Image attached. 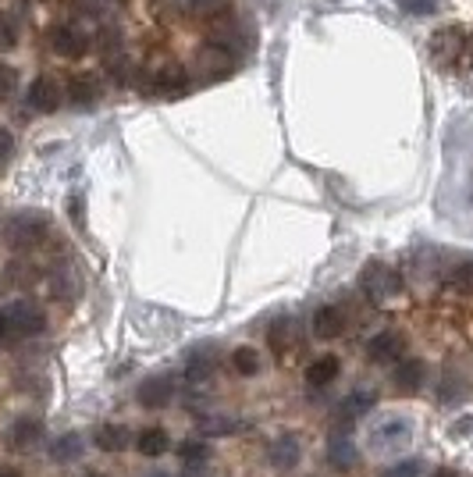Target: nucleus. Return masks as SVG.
<instances>
[{
	"instance_id": "473e14b6",
	"label": "nucleus",
	"mask_w": 473,
	"mask_h": 477,
	"mask_svg": "<svg viewBox=\"0 0 473 477\" xmlns=\"http://www.w3.org/2000/svg\"><path fill=\"white\" fill-rule=\"evenodd\" d=\"M402 12H409V15H430L434 12V0H402Z\"/></svg>"
},
{
	"instance_id": "9b49d317",
	"label": "nucleus",
	"mask_w": 473,
	"mask_h": 477,
	"mask_svg": "<svg viewBox=\"0 0 473 477\" xmlns=\"http://www.w3.org/2000/svg\"><path fill=\"white\" fill-rule=\"evenodd\" d=\"M314 335L317 339H338V335H345V310L342 307H321L314 314Z\"/></svg>"
},
{
	"instance_id": "f3484780",
	"label": "nucleus",
	"mask_w": 473,
	"mask_h": 477,
	"mask_svg": "<svg viewBox=\"0 0 473 477\" xmlns=\"http://www.w3.org/2000/svg\"><path fill=\"white\" fill-rule=\"evenodd\" d=\"M328 459H331V466H353L356 463V442L349 438V431L342 427V431H335L331 438H328Z\"/></svg>"
},
{
	"instance_id": "aec40b11",
	"label": "nucleus",
	"mask_w": 473,
	"mask_h": 477,
	"mask_svg": "<svg viewBox=\"0 0 473 477\" xmlns=\"http://www.w3.org/2000/svg\"><path fill=\"white\" fill-rule=\"evenodd\" d=\"M213 374V356H210V349H192L189 356H185V381H206Z\"/></svg>"
},
{
	"instance_id": "393cba45",
	"label": "nucleus",
	"mask_w": 473,
	"mask_h": 477,
	"mask_svg": "<svg viewBox=\"0 0 473 477\" xmlns=\"http://www.w3.org/2000/svg\"><path fill=\"white\" fill-rule=\"evenodd\" d=\"M50 456H54L58 463H72V459H79V456H82V434H61V438L54 442Z\"/></svg>"
},
{
	"instance_id": "423d86ee",
	"label": "nucleus",
	"mask_w": 473,
	"mask_h": 477,
	"mask_svg": "<svg viewBox=\"0 0 473 477\" xmlns=\"http://www.w3.org/2000/svg\"><path fill=\"white\" fill-rule=\"evenodd\" d=\"M231 65H235V58H231L228 51H221V47H206V51L196 58V68H199V79H203V82H213V79L231 75Z\"/></svg>"
},
{
	"instance_id": "e433bc0d",
	"label": "nucleus",
	"mask_w": 473,
	"mask_h": 477,
	"mask_svg": "<svg viewBox=\"0 0 473 477\" xmlns=\"http://www.w3.org/2000/svg\"><path fill=\"white\" fill-rule=\"evenodd\" d=\"M185 477H206V470H203V466H189Z\"/></svg>"
},
{
	"instance_id": "1a4fd4ad",
	"label": "nucleus",
	"mask_w": 473,
	"mask_h": 477,
	"mask_svg": "<svg viewBox=\"0 0 473 477\" xmlns=\"http://www.w3.org/2000/svg\"><path fill=\"white\" fill-rule=\"evenodd\" d=\"M171 395H174V378L171 374H157V378H146L139 385V403L146 410H160L164 403H171Z\"/></svg>"
},
{
	"instance_id": "c756f323",
	"label": "nucleus",
	"mask_w": 473,
	"mask_h": 477,
	"mask_svg": "<svg viewBox=\"0 0 473 477\" xmlns=\"http://www.w3.org/2000/svg\"><path fill=\"white\" fill-rule=\"evenodd\" d=\"M452 285L462 293V296H473V261L469 264H459L452 271Z\"/></svg>"
},
{
	"instance_id": "a19ab883",
	"label": "nucleus",
	"mask_w": 473,
	"mask_h": 477,
	"mask_svg": "<svg viewBox=\"0 0 473 477\" xmlns=\"http://www.w3.org/2000/svg\"><path fill=\"white\" fill-rule=\"evenodd\" d=\"M86 477H104V473H86Z\"/></svg>"
},
{
	"instance_id": "7ed1b4c3",
	"label": "nucleus",
	"mask_w": 473,
	"mask_h": 477,
	"mask_svg": "<svg viewBox=\"0 0 473 477\" xmlns=\"http://www.w3.org/2000/svg\"><path fill=\"white\" fill-rule=\"evenodd\" d=\"M210 47H221V51H228L231 58L243 54V51H246V29H243V22L235 19V15L213 19V22H210Z\"/></svg>"
},
{
	"instance_id": "20e7f679",
	"label": "nucleus",
	"mask_w": 473,
	"mask_h": 477,
	"mask_svg": "<svg viewBox=\"0 0 473 477\" xmlns=\"http://www.w3.org/2000/svg\"><path fill=\"white\" fill-rule=\"evenodd\" d=\"M363 293L374 300V303H384L392 296L402 293V278L395 268H384V264H370L367 275H363Z\"/></svg>"
},
{
	"instance_id": "2f4dec72",
	"label": "nucleus",
	"mask_w": 473,
	"mask_h": 477,
	"mask_svg": "<svg viewBox=\"0 0 473 477\" xmlns=\"http://www.w3.org/2000/svg\"><path fill=\"white\" fill-rule=\"evenodd\" d=\"M29 282H33L29 264H12L8 268V285H29Z\"/></svg>"
},
{
	"instance_id": "4be33fe9",
	"label": "nucleus",
	"mask_w": 473,
	"mask_h": 477,
	"mask_svg": "<svg viewBox=\"0 0 473 477\" xmlns=\"http://www.w3.org/2000/svg\"><path fill=\"white\" fill-rule=\"evenodd\" d=\"M374 403H377V395H374L370 388H363V392L356 388V392H353V395H349V399L342 403V410H338V417H342V420H353V417H360V413H367V410H374Z\"/></svg>"
},
{
	"instance_id": "412c9836",
	"label": "nucleus",
	"mask_w": 473,
	"mask_h": 477,
	"mask_svg": "<svg viewBox=\"0 0 473 477\" xmlns=\"http://www.w3.org/2000/svg\"><path fill=\"white\" fill-rule=\"evenodd\" d=\"M54 289H58L61 300H75V296L82 293V282H79L75 264H61V268L54 271Z\"/></svg>"
},
{
	"instance_id": "9d476101",
	"label": "nucleus",
	"mask_w": 473,
	"mask_h": 477,
	"mask_svg": "<svg viewBox=\"0 0 473 477\" xmlns=\"http://www.w3.org/2000/svg\"><path fill=\"white\" fill-rule=\"evenodd\" d=\"M58 104H61V90H58V82L54 79H36L33 86H29V107L33 111H43V114H50V111H58Z\"/></svg>"
},
{
	"instance_id": "4468645a",
	"label": "nucleus",
	"mask_w": 473,
	"mask_h": 477,
	"mask_svg": "<svg viewBox=\"0 0 473 477\" xmlns=\"http://www.w3.org/2000/svg\"><path fill=\"white\" fill-rule=\"evenodd\" d=\"M100 93H104V86H100L97 75H75V79L68 82V100H72L75 107H93V104L100 100Z\"/></svg>"
},
{
	"instance_id": "6ab92c4d",
	"label": "nucleus",
	"mask_w": 473,
	"mask_h": 477,
	"mask_svg": "<svg viewBox=\"0 0 473 477\" xmlns=\"http://www.w3.org/2000/svg\"><path fill=\"white\" fill-rule=\"evenodd\" d=\"M423 381V360H399L395 364V388L399 392H416Z\"/></svg>"
},
{
	"instance_id": "cd10ccee",
	"label": "nucleus",
	"mask_w": 473,
	"mask_h": 477,
	"mask_svg": "<svg viewBox=\"0 0 473 477\" xmlns=\"http://www.w3.org/2000/svg\"><path fill=\"white\" fill-rule=\"evenodd\" d=\"M199 431L203 434H231V431H239V420H231V417H203Z\"/></svg>"
},
{
	"instance_id": "bb28decb",
	"label": "nucleus",
	"mask_w": 473,
	"mask_h": 477,
	"mask_svg": "<svg viewBox=\"0 0 473 477\" xmlns=\"http://www.w3.org/2000/svg\"><path fill=\"white\" fill-rule=\"evenodd\" d=\"M19 33H22L19 15H12V12H0V51H12V47L19 43Z\"/></svg>"
},
{
	"instance_id": "c9c22d12",
	"label": "nucleus",
	"mask_w": 473,
	"mask_h": 477,
	"mask_svg": "<svg viewBox=\"0 0 473 477\" xmlns=\"http://www.w3.org/2000/svg\"><path fill=\"white\" fill-rule=\"evenodd\" d=\"M15 153V136L4 129V125H0V160H8Z\"/></svg>"
},
{
	"instance_id": "f8f14e48",
	"label": "nucleus",
	"mask_w": 473,
	"mask_h": 477,
	"mask_svg": "<svg viewBox=\"0 0 473 477\" xmlns=\"http://www.w3.org/2000/svg\"><path fill=\"white\" fill-rule=\"evenodd\" d=\"M268 342H271V349H275L278 356L296 353V349H299V342H303L299 325H296V321H278V325L268 332Z\"/></svg>"
},
{
	"instance_id": "79ce46f5",
	"label": "nucleus",
	"mask_w": 473,
	"mask_h": 477,
	"mask_svg": "<svg viewBox=\"0 0 473 477\" xmlns=\"http://www.w3.org/2000/svg\"><path fill=\"white\" fill-rule=\"evenodd\" d=\"M469 61H473V43H469Z\"/></svg>"
},
{
	"instance_id": "2eb2a0df",
	"label": "nucleus",
	"mask_w": 473,
	"mask_h": 477,
	"mask_svg": "<svg viewBox=\"0 0 473 477\" xmlns=\"http://www.w3.org/2000/svg\"><path fill=\"white\" fill-rule=\"evenodd\" d=\"M93 442H97L104 452H121V449L132 445V431H128L125 424H100L97 434H93Z\"/></svg>"
},
{
	"instance_id": "f03ea898",
	"label": "nucleus",
	"mask_w": 473,
	"mask_h": 477,
	"mask_svg": "<svg viewBox=\"0 0 473 477\" xmlns=\"http://www.w3.org/2000/svg\"><path fill=\"white\" fill-rule=\"evenodd\" d=\"M50 231V217L47 214H36V210H26V214H15L4 221V238L19 250H29V246H40Z\"/></svg>"
},
{
	"instance_id": "72a5a7b5",
	"label": "nucleus",
	"mask_w": 473,
	"mask_h": 477,
	"mask_svg": "<svg viewBox=\"0 0 473 477\" xmlns=\"http://www.w3.org/2000/svg\"><path fill=\"white\" fill-rule=\"evenodd\" d=\"M15 82H19V79H15V72H12L8 65H0V100H4V97L15 90Z\"/></svg>"
},
{
	"instance_id": "5701e85b",
	"label": "nucleus",
	"mask_w": 473,
	"mask_h": 477,
	"mask_svg": "<svg viewBox=\"0 0 473 477\" xmlns=\"http://www.w3.org/2000/svg\"><path fill=\"white\" fill-rule=\"evenodd\" d=\"M459 33L455 29H441V33H434V40H430V54L438 58V61H452L455 54H459V40H455Z\"/></svg>"
},
{
	"instance_id": "0eeeda50",
	"label": "nucleus",
	"mask_w": 473,
	"mask_h": 477,
	"mask_svg": "<svg viewBox=\"0 0 473 477\" xmlns=\"http://www.w3.org/2000/svg\"><path fill=\"white\" fill-rule=\"evenodd\" d=\"M406 353V339L399 332H377L370 342H367V356L374 364H388V360H402Z\"/></svg>"
},
{
	"instance_id": "b1692460",
	"label": "nucleus",
	"mask_w": 473,
	"mask_h": 477,
	"mask_svg": "<svg viewBox=\"0 0 473 477\" xmlns=\"http://www.w3.org/2000/svg\"><path fill=\"white\" fill-rule=\"evenodd\" d=\"M136 445H139L143 456H160V452H167V431L164 427H146L136 438Z\"/></svg>"
},
{
	"instance_id": "7c9ffc66",
	"label": "nucleus",
	"mask_w": 473,
	"mask_h": 477,
	"mask_svg": "<svg viewBox=\"0 0 473 477\" xmlns=\"http://www.w3.org/2000/svg\"><path fill=\"white\" fill-rule=\"evenodd\" d=\"M206 452H210V449H206L203 442H182V449H178V456H182L189 466H199V463L206 459Z\"/></svg>"
},
{
	"instance_id": "58836bf2",
	"label": "nucleus",
	"mask_w": 473,
	"mask_h": 477,
	"mask_svg": "<svg viewBox=\"0 0 473 477\" xmlns=\"http://www.w3.org/2000/svg\"><path fill=\"white\" fill-rule=\"evenodd\" d=\"M174 4H178L182 12H192V8H196V0H174Z\"/></svg>"
},
{
	"instance_id": "f704fd0d",
	"label": "nucleus",
	"mask_w": 473,
	"mask_h": 477,
	"mask_svg": "<svg viewBox=\"0 0 473 477\" xmlns=\"http://www.w3.org/2000/svg\"><path fill=\"white\" fill-rule=\"evenodd\" d=\"M388 477H420V459H406V463H399Z\"/></svg>"
},
{
	"instance_id": "c85d7f7f",
	"label": "nucleus",
	"mask_w": 473,
	"mask_h": 477,
	"mask_svg": "<svg viewBox=\"0 0 473 477\" xmlns=\"http://www.w3.org/2000/svg\"><path fill=\"white\" fill-rule=\"evenodd\" d=\"M228 4H231V0H196L192 15H199V19H221V15H228Z\"/></svg>"
},
{
	"instance_id": "39448f33",
	"label": "nucleus",
	"mask_w": 473,
	"mask_h": 477,
	"mask_svg": "<svg viewBox=\"0 0 473 477\" xmlns=\"http://www.w3.org/2000/svg\"><path fill=\"white\" fill-rule=\"evenodd\" d=\"M146 97H164V100H174V97H182L185 90H189V75L185 72H178V68H164V72H157L153 79H146Z\"/></svg>"
},
{
	"instance_id": "ddd939ff",
	"label": "nucleus",
	"mask_w": 473,
	"mask_h": 477,
	"mask_svg": "<svg viewBox=\"0 0 473 477\" xmlns=\"http://www.w3.org/2000/svg\"><path fill=\"white\" fill-rule=\"evenodd\" d=\"M40 438H43V424H40L36 417H19V420L8 427V445H12V449H33Z\"/></svg>"
},
{
	"instance_id": "a878e982",
	"label": "nucleus",
	"mask_w": 473,
	"mask_h": 477,
	"mask_svg": "<svg viewBox=\"0 0 473 477\" xmlns=\"http://www.w3.org/2000/svg\"><path fill=\"white\" fill-rule=\"evenodd\" d=\"M231 367L239 371V374H246V378H253V374L260 371V353H257V349H250V346L235 349V353H231Z\"/></svg>"
},
{
	"instance_id": "4c0bfd02",
	"label": "nucleus",
	"mask_w": 473,
	"mask_h": 477,
	"mask_svg": "<svg viewBox=\"0 0 473 477\" xmlns=\"http://www.w3.org/2000/svg\"><path fill=\"white\" fill-rule=\"evenodd\" d=\"M0 477H22L15 466H0Z\"/></svg>"
},
{
	"instance_id": "dca6fc26",
	"label": "nucleus",
	"mask_w": 473,
	"mask_h": 477,
	"mask_svg": "<svg viewBox=\"0 0 473 477\" xmlns=\"http://www.w3.org/2000/svg\"><path fill=\"white\" fill-rule=\"evenodd\" d=\"M299 452H303V445H299V438L296 434H282L278 442H271V463L278 466V470H292L296 463H299Z\"/></svg>"
},
{
	"instance_id": "f257e3e1",
	"label": "nucleus",
	"mask_w": 473,
	"mask_h": 477,
	"mask_svg": "<svg viewBox=\"0 0 473 477\" xmlns=\"http://www.w3.org/2000/svg\"><path fill=\"white\" fill-rule=\"evenodd\" d=\"M47 328V314L29 303V300H15L8 307H0V335L8 339H33Z\"/></svg>"
},
{
	"instance_id": "6e6552de",
	"label": "nucleus",
	"mask_w": 473,
	"mask_h": 477,
	"mask_svg": "<svg viewBox=\"0 0 473 477\" xmlns=\"http://www.w3.org/2000/svg\"><path fill=\"white\" fill-rule=\"evenodd\" d=\"M50 47H54L61 58H82L86 47H89V40H86V33H82L79 26H58V29L50 33Z\"/></svg>"
},
{
	"instance_id": "ea45409f",
	"label": "nucleus",
	"mask_w": 473,
	"mask_h": 477,
	"mask_svg": "<svg viewBox=\"0 0 473 477\" xmlns=\"http://www.w3.org/2000/svg\"><path fill=\"white\" fill-rule=\"evenodd\" d=\"M434 477H459V473H455V470H438Z\"/></svg>"
},
{
	"instance_id": "a211bd4d",
	"label": "nucleus",
	"mask_w": 473,
	"mask_h": 477,
	"mask_svg": "<svg viewBox=\"0 0 473 477\" xmlns=\"http://www.w3.org/2000/svg\"><path fill=\"white\" fill-rule=\"evenodd\" d=\"M338 371H342L338 356H317V360L306 367V381H310L314 388H324V385H331V381L338 378Z\"/></svg>"
}]
</instances>
